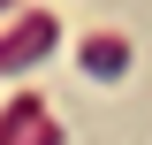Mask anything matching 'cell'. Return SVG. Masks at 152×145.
Segmentation results:
<instances>
[{"label":"cell","instance_id":"1","mask_svg":"<svg viewBox=\"0 0 152 145\" xmlns=\"http://www.w3.org/2000/svg\"><path fill=\"white\" fill-rule=\"evenodd\" d=\"M46 46H53V23L46 16H15V31H0V69H31Z\"/></svg>","mask_w":152,"mask_h":145},{"label":"cell","instance_id":"2","mask_svg":"<svg viewBox=\"0 0 152 145\" xmlns=\"http://www.w3.org/2000/svg\"><path fill=\"white\" fill-rule=\"evenodd\" d=\"M76 61H84V76H122V69H129V46H122L114 31H91Z\"/></svg>","mask_w":152,"mask_h":145}]
</instances>
